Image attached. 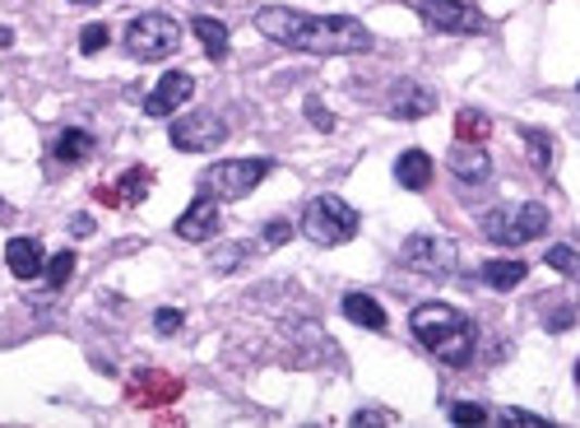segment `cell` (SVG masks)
I'll return each mask as SVG.
<instances>
[{"label": "cell", "mask_w": 580, "mask_h": 428, "mask_svg": "<svg viewBox=\"0 0 580 428\" xmlns=\"http://www.w3.org/2000/svg\"><path fill=\"white\" fill-rule=\"evenodd\" d=\"M260 38H270L288 51H307V57H358L372 51V28L354 14H307V10H284V5H260L251 14Z\"/></svg>", "instance_id": "1"}, {"label": "cell", "mask_w": 580, "mask_h": 428, "mask_svg": "<svg viewBox=\"0 0 580 428\" xmlns=\"http://www.w3.org/2000/svg\"><path fill=\"white\" fill-rule=\"evenodd\" d=\"M409 331H414L418 345L432 350L446 368H465L473 358V350H479V321L451 303H423L409 317Z\"/></svg>", "instance_id": "2"}, {"label": "cell", "mask_w": 580, "mask_h": 428, "mask_svg": "<svg viewBox=\"0 0 580 428\" xmlns=\"http://www.w3.org/2000/svg\"><path fill=\"white\" fill-rule=\"evenodd\" d=\"M358 229H362V215L344 196H316L303 210V233L316 247H340L348 237H358Z\"/></svg>", "instance_id": "3"}, {"label": "cell", "mask_w": 580, "mask_h": 428, "mask_svg": "<svg viewBox=\"0 0 580 428\" xmlns=\"http://www.w3.org/2000/svg\"><path fill=\"white\" fill-rule=\"evenodd\" d=\"M548 229V205L539 200H520V205H497V210L483 215V233L488 243H502V247H520V243H534Z\"/></svg>", "instance_id": "4"}, {"label": "cell", "mask_w": 580, "mask_h": 428, "mask_svg": "<svg viewBox=\"0 0 580 428\" xmlns=\"http://www.w3.org/2000/svg\"><path fill=\"white\" fill-rule=\"evenodd\" d=\"M270 173H274V159H227V163H209L205 178H200V192L219 196V200H242V196H251Z\"/></svg>", "instance_id": "5"}, {"label": "cell", "mask_w": 580, "mask_h": 428, "mask_svg": "<svg viewBox=\"0 0 580 428\" xmlns=\"http://www.w3.org/2000/svg\"><path fill=\"white\" fill-rule=\"evenodd\" d=\"M177 42H182V24L172 20V14H158V10L135 14L131 28H126V51L135 61H163L177 51Z\"/></svg>", "instance_id": "6"}, {"label": "cell", "mask_w": 580, "mask_h": 428, "mask_svg": "<svg viewBox=\"0 0 580 428\" xmlns=\"http://www.w3.org/2000/svg\"><path fill=\"white\" fill-rule=\"evenodd\" d=\"M168 140L172 149H186V154H209L227 140V122L219 112H186L168 126Z\"/></svg>", "instance_id": "7"}, {"label": "cell", "mask_w": 580, "mask_h": 428, "mask_svg": "<svg viewBox=\"0 0 580 428\" xmlns=\"http://www.w3.org/2000/svg\"><path fill=\"white\" fill-rule=\"evenodd\" d=\"M399 256L428 280H446L455 270V243L451 237H436V233H414L409 243L399 247Z\"/></svg>", "instance_id": "8"}, {"label": "cell", "mask_w": 580, "mask_h": 428, "mask_svg": "<svg viewBox=\"0 0 580 428\" xmlns=\"http://www.w3.org/2000/svg\"><path fill=\"white\" fill-rule=\"evenodd\" d=\"M418 14H423V24L432 33H460V38H473V33L488 28V20L469 5V0H418Z\"/></svg>", "instance_id": "9"}, {"label": "cell", "mask_w": 580, "mask_h": 428, "mask_svg": "<svg viewBox=\"0 0 580 428\" xmlns=\"http://www.w3.org/2000/svg\"><path fill=\"white\" fill-rule=\"evenodd\" d=\"M190 94H196V80H190L186 71H168V75L149 89L145 112H149V117H172V112H182V108H186Z\"/></svg>", "instance_id": "10"}, {"label": "cell", "mask_w": 580, "mask_h": 428, "mask_svg": "<svg viewBox=\"0 0 580 428\" xmlns=\"http://www.w3.org/2000/svg\"><path fill=\"white\" fill-rule=\"evenodd\" d=\"M177 237L182 243H209V237H219V196L200 192L190 200L186 215L177 219Z\"/></svg>", "instance_id": "11"}, {"label": "cell", "mask_w": 580, "mask_h": 428, "mask_svg": "<svg viewBox=\"0 0 580 428\" xmlns=\"http://www.w3.org/2000/svg\"><path fill=\"white\" fill-rule=\"evenodd\" d=\"M385 112H391L395 122H418V117L436 112V94L418 80H399L391 89V98H385Z\"/></svg>", "instance_id": "12"}, {"label": "cell", "mask_w": 580, "mask_h": 428, "mask_svg": "<svg viewBox=\"0 0 580 428\" xmlns=\"http://www.w3.org/2000/svg\"><path fill=\"white\" fill-rule=\"evenodd\" d=\"M149 186H153V173H149V168H145V163H131L112 186H102L98 200H102V205H121V210H131V205L149 200Z\"/></svg>", "instance_id": "13"}, {"label": "cell", "mask_w": 580, "mask_h": 428, "mask_svg": "<svg viewBox=\"0 0 580 428\" xmlns=\"http://www.w3.org/2000/svg\"><path fill=\"white\" fill-rule=\"evenodd\" d=\"M182 396V382L172 378V372H158V368H149V372H135L131 378V401L135 405H172Z\"/></svg>", "instance_id": "14"}, {"label": "cell", "mask_w": 580, "mask_h": 428, "mask_svg": "<svg viewBox=\"0 0 580 428\" xmlns=\"http://www.w3.org/2000/svg\"><path fill=\"white\" fill-rule=\"evenodd\" d=\"M5 266H10V276L14 280H38L42 276V266H47V252L38 237H10L5 243Z\"/></svg>", "instance_id": "15"}, {"label": "cell", "mask_w": 580, "mask_h": 428, "mask_svg": "<svg viewBox=\"0 0 580 428\" xmlns=\"http://www.w3.org/2000/svg\"><path fill=\"white\" fill-rule=\"evenodd\" d=\"M446 163H451V173L460 178L465 186H479V182H488V178H492V163H488L483 145H455Z\"/></svg>", "instance_id": "16"}, {"label": "cell", "mask_w": 580, "mask_h": 428, "mask_svg": "<svg viewBox=\"0 0 580 428\" xmlns=\"http://www.w3.org/2000/svg\"><path fill=\"white\" fill-rule=\"evenodd\" d=\"M94 149H98V140L89 131H84V126H65L57 140H51V159H57V163H89Z\"/></svg>", "instance_id": "17"}, {"label": "cell", "mask_w": 580, "mask_h": 428, "mask_svg": "<svg viewBox=\"0 0 580 428\" xmlns=\"http://www.w3.org/2000/svg\"><path fill=\"white\" fill-rule=\"evenodd\" d=\"M432 173H436V168H432V159H428L423 149H404L399 159H395V182L409 186V192H428Z\"/></svg>", "instance_id": "18"}, {"label": "cell", "mask_w": 580, "mask_h": 428, "mask_svg": "<svg viewBox=\"0 0 580 428\" xmlns=\"http://www.w3.org/2000/svg\"><path fill=\"white\" fill-rule=\"evenodd\" d=\"M340 313L354 321V327H367V331H385L391 327V317H385V307L372 298V294H344Z\"/></svg>", "instance_id": "19"}, {"label": "cell", "mask_w": 580, "mask_h": 428, "mask_svg": "<svg viewBox=\"0 0 580 428\" xmlns=\"http://www.w3.org/2000/svg\"><path fill=\"white\" fill-rule=\"evenodd\" d=\"M190 33L200 38L209 61H223L227 57V42H233V38H227V24H219L214 14H196V20H190Z\"/></svg>", "instance_id": "20"}, {"label": "cell", "mask_w": 580, "mask_h": 428, "mask_svg": "<svg viewBox=\"0 0 580 428\" xmlns=\"http://www.w3.org/2000/svg\"><path fill=\"white\" fill-rule=\"evenodd\" d=\"M483 284L488 289H497V294H506V289H520L525 284V276H530V266L525 261H483Z\"/></svg>", "instance_id": "21"}, {"label": "cell", "mask_w": 580, "mask_h": 428, "mask_svg": "<svg viewBox=\"0 0 580 428\" xmlns=\"http://www.w3.org/2000/svg\"><path fill=\"white\" fill-rule=\"evenodd\" d=\"M488 131H492L488 112H479V108H460V112H455V140H460V145H483Z\"/></svg>", "instance_id": "22"}, {"label": "cell", "mask_w": 580, "mask_h": 428, "mask_svg": "<svg viewBox=\"0 0 580 428\" xmlns=\"http://www.w3.org/2000/svg\"><path fill=\"white\" fill-rule=\"evenodd\" d=\"M520 140H525V149H530V163L539 168L543 178H548V173H553V135L539 131V126H525Z\"/></svg>", "instance_id": "23"}, {"label": "cell", "mask_w": 580, "mask_h": 428, "mask_svg": "<svg viewBox=\"0 0 580 428\" xmlns=\"http://www.w3.org/2000/svg\"><path fill=\"white\" fill-rule=\"evenodd\" d=\"M42 276H47V289L70 284V276H75V252H57V256H51V261L42 266Z\"/></svg>", "instance_id": "24"}, {"label": "cell", "mask_w": 580, "mask_h": 428, "mask_svg": "<svg viewBox=\"0 0 580 428\" xmlns=\"http://www.w3.org/2000/svg\"><path fill=\"white\" fill-rule=\"evenodd\" d=\"M446 415H451V424H488V419H492V409H488L483 401H455V405L446 409Z\"/></svg>", "instance_id": "25"}, {"label": "cell", "mask_w": 580, "mask_h": 428, "mask_svg": "<svg viewBox=\"0 0 580 428\" xmlns=\"http://www.w3.org/2000/svg\"><path fill=\"white\" fill-rule=\"evenodd\" d=\"M557 276H571V280H580V256L571 252V247H548V256H543Z\"/></svg>", "instance_id": "26"}, {"label": "cell", "mask_w": 580, "mask_h": 428, "mask_svg": "<svg viewBox=\"0 0 580 428\" xmlns=\"http://www.w3.org/2000/svg\"><path fill=\"white\" fill-rule=\"evenodd\" d=\"M288 237H293V224H288V219H270V224L260 229V247L274 252V247H284Z\"/></svg>", "instance_id": "27"}, {"label": "cell", "mask_w": 580, "mask_h": 428, "mask_svg": "<svg viewBox=\"0 0 580 428\" xmlns=\"http://www.w3.org/2000/svg\"><path fill=\"white\" fill-rule=\"evenodd\" d=\"M108 38H112V33H108V24H89V28L79 33V51H84V57H94V51H102V47H108Z\"/></svg>", "instance_id": "28"}, {"label": "cell", "mask_w": 580, "mask_h": 428, "mask_svg": "<svg viewBox=\"0 0 580 428\" xmlns=\"http://www.w3.org/2000/svg\"><path fill=\"white\" fill-rule=\"evenodd\" d=\"M182 321H186V317L177 313V307H158L153 331H158V335H177V331H182Z\"/></svg>", "instance_id": "29"}, {"label": "cell", "mask_w": 580, "mask_h": 428, "mask_svg": "<svg viewBox=\"0 0 580 428\" xmlns=\"http://www.w3.org/2000/svg\"><path fill=\"white\" fill-rule=\"evenodd\" d=\"M576 321H580V313H576V307H557V313H548V317H543V327H548V331H571Z\"/></svg>", "instance_id": "30"}, {"label": "cell", "mask_w": 580, "mask_h": 428, "mask_svg": "<svg viewBox=\"0 0 580 428\" xmlns=\"http://www.w3.org/2000/svg\"><path fill=\"white\" fill-rule=\"evenodd\" d=\"M497 419H506V424H525V428H543V419H539V415H530V409H516V405L497 409Z\"/></svg>", "instance_id": "31"}, {"label": "cell", "mask_w": 580, "mask_h": 428, "mask_svg": "<svg viewBox=\"0 0 580 428\" xmlns=\"http://www.w3.org/2000/svg\"><path fill=\"white\" fill-rule=\"evenodd\" d=\"M354 424H399L395 409H358Z\"/></svg>", "instance_id": "32"}, {"label": "cell", "mask_w": 580, "mask_h": 428, "mask_svg": "<svg viewBox=\"0 0 580 428\" xmlns=\"http://www.w3.org/2000/svg\"><path fill=\"white\" fill-rule=\"evenodd\" d=\"M307 117L316 122V131H335V117H330V112H325L316 98H307Z\"/></svg>", "instance_id": "33"}, {"label": "cell", "mask_w": 580, "mask_h": 428, "mask_svg": "<svg viewBox=\"0 0 580 428\" xmlns=\"http://www.w3.org/2000/svg\"><path fill=\"white\" fill-rule=\"evenodd\" d=\"M70 229H75V233H94V219L89 215H75V224H70Z\"/></svg>", "instance_id": "34"}, {"label": "cell", "mask_w": 580, "mask_h": 428, "mask_svg": "<svg viewBox=\"0 0 580 428\" xmlns=\"http://www.w3.org/2000/svg\"><path fill=\"white\" fill-rule=\"evenodd\" d=\"M5 47H14V33H10V28H0V51H5Z\"/></svg>", "instance_id": "35"}, {"label": "cell", "mask_w": 580, "mask_h": 428, "mask_svg": "<svg viewBox=\"0 0 580 428\" xmlns=\"http://www.w3.org/2000/svg\"><path fill=\"white\" fill-rule=\"evenodd\" d=\"M70 5H98V0H70Z\"/></svg>", "instance_id": "36"}, {"label": "cell", "mask_w": 580, "mask_h": 428, "mask_svg": "<svg viewBox=\"0 0 580 428\" xmlns=\"http://www.w3.org/2000/svg\"><path fill=\"white\" fill-rule=\"evenodd\" d=\"M576 387H580V358H576Z\"/></svg>", "instance_id": "37"}, {"label": "cell", "mask_w": 580, "mask_h": 428, "mask_svg": "<svg viewBox=\"0 0 580 428\" xmlns=\"http://www.w3.org/2000/svg\"><path fill=\"white\" fill-rule=\"evenodd\" d=\"M5 215H10V205H0V219H5Z\"/></svg>", "instance_id": "38"}]
</instances>
